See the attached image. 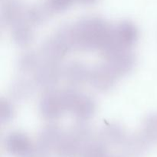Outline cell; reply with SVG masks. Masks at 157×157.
Wrapping results in <instances>:
<instances>
[{
  "mask_svg": "<svg viewBox=\"0 0 157 157\" xmlns=\"http://www.w3.org/2000/svg\"><path fill=\"white\" fill-rule=\"evenodd\" d=\"M112 27L99 17H90L69 29L71 46L81 50H101L108 44Z\"/></svg>",
  "mask_w": 157,
  "mask_h": 157,
  "instance_id": "obj_1",
  "label": "cell"
},
{
  "mask_svg": "<svg viewBox=\"0 0 157 157\" xmlns=\"http://www.w3.org/2000/svg\"><path fill=\"white\" fill-rule=\"evenodd\" d=\"M137 38L136 26L128 21H121L112 27L110 41L103 52L105 54L115 49H129L136 43Z\"/></svg>",
  "mask_w": 157,
  "mask_h": 157,
  "instance_id": "obj_2",
  "label": "cell"
},
{
  "mask_svg": "<svg viewBox=\"0 0 157 157\" xmlns=\"http://www.w3.org/2000/svg\"><path fill=\"white\" fill-rule=\"evenodd\" d=\"M66 110L71 112L75 116L81 119H87L93 115L94 104L89 97L74 91L63 92Z\"/></svg>",
  "mask_w": 157,
  "mask_h": 157,
  "instance_id": "obj_3",
  "label": "cell"
},
{
  "mask_svg": "<svg viewBox=\"0 0 157 157\" xmlns=\"http://www.w3.org/2000/svg\"><path fill=\"white\" fill-rule=\"evenodd\" d=\"M105 55L107 64L117 76H122L128 73L134 65L135 58L128 49H116Z\"/></svg>",
  "mask_w": 157,
  "mask_h": 157,
  "instance_id": "obj_4",
  "label": "cell"
},
{
  "mask_svg": "<svg viewBox=\"0 0 157 157\" xmlns=\"http://www.w3.org/2000/svg\"><path fill=\"white\" fill-rule=\"evenodd\" d=\"M41 114L48 119L58 117L66 110L64 95L58 92H49L42 98L40 107Z\"/></svg>",
  "mask_w": 157,
  "mask_h": 157,
  "instance_id": "obj_5",
  "label": "cell"
},
{
  "mask_svg": "<svg viewBox=\"0 0 157 157\" xmlns=\"http://www.w3.org/2000/svg\"><path fill=\"white\" fill-rule=\"evenodd\" d=\"M117 77V75L107 64L98 66L94 71H92L90 75V81L97 89L107 90L114 85Z\"/></svg>",
  "mask_w": 157,
  "mask_h": 157,
  "instance_id": "obj_6",
  "label": "cell"
},
{
  "mask_svg": "<svg viewBox=\"0 0 157 157\" xmlns=\"http://www.w3.org/2000/svg\"><path fill=\"white\" fill-rule=\"evenodd\" d=\"M28 8L21 0H7L2 6L3 18L9 24H16L27 19Z\"/></svg>",
  "mask_w": 157,
  "mask_h": 157,
  "instance_id": "obj_7",
  "label": "cell"
},
{
  "mask_svg": "<svg viewBox=\"0 0 157 157\" xmlns=\"http://www.w3.org/2000/svg\"><path fill=\"white\" fill-rule=\"evenodd\" d=\"M29 139L21 133H12L6 140V147L14 155H24L30 149Z\"/></svg>",
  "mask_w": 157,
  "mask_h": 157,
  "instance_id": "obj_8",
  "label": "cell"
},
{
  "mask_svg": "<svg viewBox=\"0 0 157 157\" xmlns=\"http://www.w3.org/2000/svg\"><path fill=\"white\" fill-rule=\"evenodd\" d=\"M23 21L14 25V30L12 35L14 40L18 44H26L30 42L32 38V32L31 28Z\"/></svg>",
  "mask_w": 157,
  "mask_h": 157,
  "instance_id": "obj_9",
  "label": "cell"
},
{
  "mask_svg": "<svg viewBox=\"0 0 157 157\" xmlns=\"http://www.w3.org/2000/svg\"><path fill=\"white\" fill-rule=\"evenodd\" d=\"M37 78L41 85H51L57 81V70L53 64H48L47 67L41 69Z\"/></svg>",
  "mask_w": 157,
  "mask_h": 157,
  "instance_id": "obj_10",
  "label": "cell"
},
{
  "mask_svg": "<svg viewBox=\"0 0 157 157\" xmlns=\"http://www.w3.org/2000/svg\"><path fill=\"white\" fill-rule=\"evenodd\" d=\"M66 71L67 78L73 82H81L87 77V70L80 64H73Z\"/></svg>",
  "mask_w": 157,
  "mask_h": 157,
  "instance_id": "obj_11",
  "label": "cell"
},
{
  "mask_svg": "<svg viewBox=\"0 0 157 157\" xmlns=\"http://www.w3.org/2000/svg\"><path fill=\"white\" fill-rule=\"evenodd\" d=\"M146 134L153 140H157V114L151 115L144 122Z\"/></svg>",
  "mask_w": 157,
  "mask_h": 157,
  "instance_id": "obj_12",
  "label": "cell"
},
{
  "mask_svg": "<svg viewBox=\"0 0 157 157\" xmlns=\"http://www.w3.org/2000/svg\"><path fill=\"white\" fill-rule=\"evenodd\" d=\"M75 0H47L46 6L51 12H62L70 8Z\"/></svg>",
  "mask_w": 157,
  "mask_h": 157,
  "instance_id": "obj_13",
  "label": "cell"
},
{
  "mask_svg": "<svg viewBox=\"0 0 157 157\" xmlns=\"http://www.w3.org/2000/svg\"><path fill=\"white\" fill-rule=\"evenodd\" d=\"M98 0H75V2L82 5H91L95 3Z\"/></svg>",
  "mask_w": 157,
  "mask_h": 157,
  "instance_id": "obj_14",
  "label": "cell"
}]
</instances>
